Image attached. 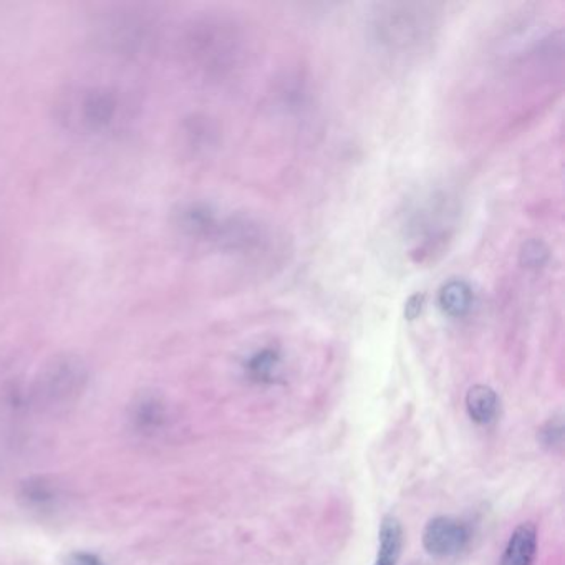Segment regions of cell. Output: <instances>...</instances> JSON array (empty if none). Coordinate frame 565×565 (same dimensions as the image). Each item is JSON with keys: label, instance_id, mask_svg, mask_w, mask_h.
Returning <instances> with one entry per match:
<instances>
[{"label": "cell", "instance_id": "obj_8", "mask_svg": "<svg viewBox=\"0 0 565 565\" xmlns=\"http://www.w3.org/2000/svg\"><path fill=\"white\" fill-rule=\"evenodd\" d=\"M279 364V356L272 350H262L258 355H254L249 362V373L256 380H267L272 377V372Z\"/></svg>", "mask_w": 565, "mask_h": 565}, {"label": "cell", "instance_id": "obj_1", "mask_svg": "<svg viewBox=\"0 0 565 565\" xmlns=\"http://www.w3.org/2000/svg\"><path fill=\"white\" fill-rule=\"evenodd\" d=\"M55 117L73 133L108 136L133 119L128 96L105 85H70L55 100Z\"/></svg>", "mask_w": 565, "mask_h": 565}, {"label": "cell", "instance_id": "obj_5", "mask_svg": "<svg viewBox=\"0 0 565 565\" xmlns=\"http://www.w3.org/2000/svg\"><path fill=\"white\" fill-rule=\"evenodd\" d=\"M403 549V528L400 520L385 516L380 524L378 553L373 565H397Z\"/></svg>", "mask_w": 565, "mask_h": 565}, {"label": "cell", "instance_id": "obj_12", "mask_svg": "<svg viewBox=\"0 0 565 565\" xmlns=\"http://www.w3.org/2000/svg\"><path fill=\"white\" fill-rule=\"evenodd\" d=\"M63 565H102V562L94 553H71L65 557Z\"/></svg>", "mask_w": 565, "mask_h": 565}, {"label": "cell", "instance_id": "obj_11", "mask_svg": "<svg viewBox=\"0 0 565 565\" xmlns=\"http://www.w3.org/2000/svg\"><path fill=\"white\" fill-rule=\"evenodd\" d=\"M25 497L37 506H45L47 503H52L53 497H55V491L44 483V481H38V483L27 484L25 487Z\"/></svg>", "mask_w": 565, "mask_h": 565}, {"label": "cell", "instance_id": "obj_4", "mask_svg": "<svg viewBox=\"0 0 565 565\" xmlns=\"http://www.w3.org/2000/svg\"><path fill=\"white\" fill-rule=\"evenodd\" d=\"M537 553V529L534 524L524 522L511 534L501 565H534Z\"/></svg>", "mask_w": 565, "mask_h": 565}, {"label": "cell", "instance_id": "obj_2", "mask_svg": "<svg viewBox=\"0 0 565 565\" xmlns=\"http://www.w3.org/2000/svg\"><path fill=\"white\" fill-rule=\"evenodd\" d=\"M86 370L82 362L71 356L57 358L38 380L37 395L47 403H67L82 391Z\"/></svg>", "mask_w": 565, "mask_h": 565}, {"label": "cell", "instance_id": "obj_13", "mask_svg": "<svg viewBox=\"0 0 565 565\" xmlns=\"http://www.w3.org/2000/svg\"><path fill=\"white\" fill-rule=\"evenodd\" d=\"M424 295L414 294L408 299L406 306H405V317L408 320H414L422 314V308H423Z\"/></svg>", "mask_w": 565, "mask_h": 565}, {"label": "cell", "instance_id": "obj_10", "mask_svg": "<svg viewBox=\"0 0 565 565\" xmlns=\"http://www.w3.org/2000/svg\"><path fill=\"white\" fill-rule=\"evenodd\" d=\"M547 259V249L539 241H529L520 252V260L528 267H539Z\"/></svg>", "mask_w": 565, "mask_h": 565}, {"label": "cell", "instance_id": "obj_3", "mask_svg": "<svg viewBox=\"0 0 565 565\" xmlns=\"http://www.w3.org/2000/svg\"><path fill=\"white\" fill-rule=\"evenodd\" d=\"M470 526L451 516H438L431 519L423 530L424 549L435 557L458 555L470 545Z\"/></svg>", "mask_w": 565, "mask_h": 565}, {"label": "cell", "instance_id": "obj_9", "mask_svg": "<svg viewBox=\"0 0 565 565\" xmlns=\"http://www.w3.org/2000/svg\"><path fill=\"white\" fill-rule=\"evenodd\" d=\"M564 438V422L562 418H553L544 424L539 431V439L544 446H561Z\"/></svg>", "mask_w": 565, "mask_h": 565}, {"label": "cell", "instance_id": "obj_6", "mask_svg": "<svg viewBox=\"0 0 565 565\" xmlns=\"http://www.w3.org/2000/svg\"><path fill=\"white\" fill-rule=\"evenodd\" d=\"M466 410L474 423H493L499 412V398L495 389L486 385H474L466 395Z\"/></svg>", "mask_w": 565, "mask_h": 565}, {"label": "cell", "instance_id": "obj_7", "mask_svg": "<svg viewBox=\"0 0 565 565\" xmlns=\"http://www.w3.org/2000/svg\"><path fill=\"white\" fill-rule=\"evenodd\" d=\"M439 306L447 315L461 317L470 312L472 306L471 287L463 281L446 283L439 292Z\"/></svg>", "mask_w": 565, "mask_h": 565}]
</instances>
